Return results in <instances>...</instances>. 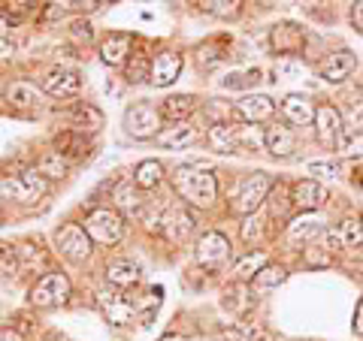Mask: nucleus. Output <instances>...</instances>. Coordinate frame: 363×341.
Segmentation results:
<instances>
[{
    "label": "nucleus",
    "mask_w": 363,
    "mask_h": 341,
    "mask_svg": "<svg viewBox=\"0 0 363 341\" xmlns=\"http://www.w3.org/2000/svg\"><path fill=\"white\" fill-rule=\"evenodd\" d=\"M43 91L52 97H76L82 91V76L76 70H67V67H55V70L45 73Z\"/></svg>",
    "instance_id": "13"
},
{
    "label": "nucleus",
    "mask_w": 363,
    "mask_h": 341,
    "mask_svg": "<svg viewBox=\"0 0 363 341\" xmlns=\"http://www.w3.org/2000/svg\"><path fill=\"white\" fill-rule=\"evenodd\" d=\"M269 190H272V175H267V173H252V175H245L240 185H236V190H233L230 209H233L236 214H245V218H248V214L257 212L260 202H267Z\"/></svg>",
    "instance_id": "3"
},
{
    "label": "nucleus",
    "mask_w": 363,
    "mask_h": 341,
    "mask_svg": "<svg viewBox=\"0 0 363 341\" xmlns=\"http://www.w3.org/2000/svg\"><path fill=\"white\" fill-rule=\"evenodd\" d=\"M272 73H276V79L297 76V73H300V64H294V61H279L276 67H272Z\"/></svg>",
    "instance_id": "48"
},
{
    "label": "nucleus",
    "mask_w": 363,
    "mask_h": 341,
    "mask_svg": "<svg viewBox=\"0 0 363 341\" xmlns=\"http://www.w3.org/2000/svg\"><path fill=\"white\" fill-rule=\"evenodd\" d=\"M55 242H58V251L73 260V263H85L91 257V236L85 233L82 224H67L55 233Z\"/></svg>",
    "instance_id": "9"
},
{
    "label": "nucleus",
    "mask_w": 363,
    "mask_h": 341,
    "mask_svg": "<svg viewBox=\"0 0 363 341\" xmlns=\"http://www.w3.org/2000/svg\"><path fill=\"white\" fill-rule=\"evenodd\" d=\"M85 233L97 245H116L124 233V218L116 209H94L85 218Z\"/></svg>",
    "instance_id": "5"
},
{
    "label": "nucleus",
    "mask_w": 363,
    "mask_h": 341,
    "mask_svg": "<svg viewBox=\"0 0 363 341\" xmlns=\"http://www.w3.org/2000/svg\"><path fill=\"white\" fill-rule=\"evenodd\" d=\"M70 37L79 40V42H91V40H94V28H91V21L79 18V21H73V25H70Z\"/></svg>",
    "instance_id": "46"
},
{
    "label": "nucleus",
    "mask_w": 363,
    "mask_h": 341,
    "mask_svg": "<svg viewBox=\"0 0 363 341\" xmlns=\"http://www.w3.org/2000/svg\"><path fill=\"white\" fill-rule=\"evenodd\" d=\"M149 230H157L164 238H169L173 245H179L197 230V221L185 206H169L155 224H149Z\"/></svg>",
    "instance_id": "7"
},
{
    "label": "nucleus",
    "mask_w": 363,
    "mask_h": 341,
    "mask_svg": "<svg viewBox=\"0 0 363 341\" xmlns=\"http://www.w3.org/2000/svg\"><path fill=\"white\" fill-rule=\"evenodd\" d=\"M342 115L333 109V106H318L315 109V133H318V142L324 145L327 151L339 149V139H342Z\"/></svg>",
    "instance_id": "11"
},
{
    "label": "nucleus",
    "mask_w": 363,
    "mask_h": 341,
    "mask_svg": "<svg viewBox=\"0 0 363 341\" xmlns=\"http://www.w3.org/2000/svg\"><path fill=\"white\" fill-rule=\"evenodd\" d=\"M100 58H104L106 67H124L130 61V37L128 33H112L100 45Z\"/></svg>",
    "instance_id": "24"
},
{
    "label": "nucleus",
    "mask_w": 363,
    "mask_h": 341,
    "mask_svg": "<svg viewBox=\"0 0 363 341\" xmlns=\"http://www.w3.org/2000/svg\"><path fill=\"white\" fill-rule=\"evenodd\" d=\"M161 109L152 103H133L128 112H124V130H128L133 139H152L164 130L161 124Z\"/></svg>",
    "instance_id": "6"
},
{
    "label": "nucleus",
    "mask_w": 363,
    "mask_h": 341,
    "mask_svg": "<svg viewBox=\"0 0 363 341\" xmlns=\"http://www.w3.org/2000/svg\"><path fill=\"white\" fill-rule=\"evenodd\" d=\"M269 206H272V214H276V218H285V212H288V202H291V197L285 193V185H272V190H269Z\"/></svg>",
    "instance_id": "41"
},
{
    "label": "nucleus",
    "mask_w": 363,
    "mask_h": 341,
    "mask_svg": "<svg viewBox=\"0 0 363 341\" xmlns=\"http://www.w3.org/2000/svg\"><path fill=\"white\" fill-rule=\"evenodd\" d=\"M67 118H70L76 124V130L79 133H97L100 127H104V115H100V109L97 106H91V103H76L67 109Z\"/></svg>",
    "instance_id": "26"
},
{
    "label": "nucleus",
    "mask_w": 363,
    "mask_h": 341,
    "mask_svg": "<svg viewBox=\"0 0 363 341\" xmlns=\"http://www.w3.org/2000/svg\"><path fill=\"white\" fill-rule=\"evenodd\" d=\"M173 187L185 202L197 209H209L218 200V181L209 169H203L197 163H182L173 169Z\"/></svg>",
    "instance_id": "1"
},
{
    "label": "nucleus",
    "mask_w": 363,
    "mask_h": 341,
    "mask_svg": "<svg viewBox=\"0 0 363 341\" xmlns=\"http://www.w3.org/2000/svg\"><path fill=\"white\" fill-rule=\"evenodd\" d=\"M236 130H240V127H233L230 121L212 124V127L206 130L209 149L218 151V154H233V151H240V142H236Z\"/></svg>",
    "instance_id": "23"
},
{
    "label": "nucleus",
    "mask_w": 363,
    "mask_h": 341,
    "mask_svg": "<svg viewBox=\"0 0 363 341\" xmlns=\"http://www.w3.org/2000/svg\"><path fill=\"white\" fill-rule=\"evenodd\" d=\"M203 13L209 16H218V18H236L240 16V0H206V4H197Z\"/></svg>",
    "instance_id": "38"
},
{
    "label": "nucleus",
    "mask_w": 363,
    "mask_h": 341,
    "mask_svg": "<svg viewBox=\"0 0 363 341\" xmlns=\"http://www.w3.org/2000/svg\"><path fill=\"white\" fill-rule=\"evenodd\" d=\"M197 139H200V130L188 121H176L157 133V145H161V149H188V145H194Z\"/></svg>",
    "instance_id": "20"
},
{
    "label": "nucleus",
    "mask_w": 363,
    "mask_h": 341,
    "mask_svg": "<svg viewBox=\"0 0 363 341\" xmlns=\"http://www.w3.org/2000/svg\"><path fill=\"white\" fill-rule=\"evenodd\" d=\"M182 54L179 52H173V49H164V52H157L155 58H152V85H157V88H167V85H173L176 79H179V73H182Z\"/></svg>",
    "instance_id": "14"
},
{
    "label": "nucleus",
    "mask_w": 363,
    "mask_h": 341,
    "mask_svg": "<svg viewBox=\"0 0 363 341\" xmlns=\"http://www.w3.org/2000/svg\"><path fill=\"white\" fill-rule=\"evenodd\" d=\"M161 178H164V166L157 163V161H143L140 166L133 169V185L140 187V190H152L161 185Z\"/></svg>",
    "instance_id": "31"
},
{
    "label": "nucleus",
    "mask_w": 363,
    "mask_h": 341,
    "mask_svg": "<svg viewBox=\"0 0 363 341\" xmlns=\"http://www.w3.org/2000/svg\"><path fill=\"white\" fill-rule=\"evenodd\" d=\"M106 281L116 290H128L143 281V269H140V263H133V260H116V263L106 266Z\"/></svg>",
    "instance_id": "21"
},
{
    "label": "nucleus",
    "mask_w": 363,
    "mask_h": 341,
    "mask_svg": "<svg viewBox=\"0 0 363 341\" xmlns=\"http://www.w3.org/2000/svg\"><path fill=\"white\" fill-rule=\"evenodd\" d=\"M6 100H9V106H16V109H37L40 88L28 82V79H16V82H9V88H6Z\"/></svg>",
    "instance_id": "25"
},
{
    "label": "nucleus",
    "mask_w": 363,
    "mask_h": 341,
    "mask_svg": "<svg viewBox=\"0 0 363 341\" xmlns=\"http://www.w3.org/2000/svg\"><path fill=\"white\" fill-rule=\"evenodd\" d=\"M357 67V58H354V52H348V49H339L333 54H327V58L321 61V67H318V73H321L324 82H345V79L351 76V70Z\"/></svg>",
    "instance_id": "16"
},
{
    "label": "nucleus",
    "mask_w": 363,
    "mask_h": 341,
    "mask_svg": "<svg viewBox=\"0 0 363 341\" xmlns=\"http://www.w3.org/2000/svg\"><path fill=\"white\" fill-rule=\"evenodd\" d=\"M360 94H363V85H360Z\"/></svg>",
    "instance_id": "54"
},
{
    "label": "nucleus",
    "mask_w": 363,
    "mask_h": 341,
    "mask_svg": "<svg viewBox=\"0 0 363 341\" xmlns=\"http://www.w3.org/2000/svg\"><path fill=\"white\" fill-rule=\"evenodd\" d=\"M16 54V40H9V37H0V64L9 61Z\"/></svg>",
    "instance_id": "49"
},
{
    "label": "nucleus",
    "mask_w": 363,
    "mask_h": 341,
    "mask_svg": "<svg viewBox=\"0 0 363 341\" xmlns=\"http://www.w3.org/2000/svg\"><path fill=\"white\" fill-rule=\"evenodd\" d=\"M0 341H25V335H21L18 329L6 326V329H0Z\"/></svg>",
    "instance_id": "52"
},
{
    "label": "nucleus",
    "mask_w": 363,
    "mask_h": 341,
    "mask_svg": "<svg viewBox=\"0 0 363 341\" xmlns=\"http://www.w3.org/2000/svg\"><path fill=\"white\" fill-rule=\"evenodd\" d=\"M215 45H218V40L215 42H209V45H200V64L203 67H215L218 61H224L227 58V45H221V49H215Z\"/></svg>",
    "instance_id": "42"
},
{
    "label": "nucleus",
    "mask_w": 363,
    "mask_h": 341,
    "mask_svg": "<svg viewBox=\"0 0 363 341\" xmlns=\"http://www.w3.org/2000/svg\"><path fill=\"white\" fill-rule=\"evenodd\" d=\"M124 76H128V82H130V85L145 82V79L152 76V58H149L145 52L130 54V61L124 64Z\"/></svg>",
    "instance_id": "32"
},
{
    "label": "nucleus",
    "mask_w": 363,
    "mask_h": 341,
    "mask_svg": "<svg viewBox=\"0 0 363 341\" xmlns=\"http://www.w3.org/2000/svg\"><path fill=\"white\" fill-rule=\"evenodd\" d=\"M218 341H260V329L255 323H233L221 329Z\"/></svg>",
    "instance_id": "36"
},
{
    "label": "nucleus",
    "mask_w": 363,
    "mask_h": 341,
    "mask_svg": "<svg viewBox=\"0 0 363 341\" xmlns=\"http://www.w3.org/2000/svg\"><path fill=\"white\" fill-rule=\"evenodd\" d=\"M330 263V254H327V248H318V245H312V248H306V266H327Z\"/></svg>",
    "instance_id": "45"
},
{
    "label": "nucleus",
    "mask_w": 363,
    "mask_h": 341,
    "mask_svg": "<svg viewBox=\"0 0 363 341\" xmlns=\"http://www.w3.org/2000/svg\"><path fill=\"white\" fill-rule=\"evenodd\" d=\"M267 266V257L264 254H245L242 260H240V263H236L233 266V275H236V281H255V275H257V272L260 269H264Z\"/></svg>",
    "instance_id": "34"
},
{
    "label": "nucleus",
    "mask_w": 363,
    "mask_h": 341,
    "mask_svg": "<svg viewBox=\"0 0 363 341\" xmlns=\"http://www.w3.org/2000/svg\"><path fill=\"white\" fill-rule=\"evenodd\" d=\"M306 173L318 175V178H333V175H339V163L336 161H309L306 163Z\"/></svg>",
    "instance_id": "43"
},
{
    "label": "nucleus",
    "mask_w": 363,
    "mask_h": 341,
    "mask_svg": "<svg viewBox=\"0 0 363 341\" xmlns=\"http://www.w3.org/2000/svg\"><path fill=\"white\" fill-rule=\"evenodd\" d=\"M281 115H285L291 124H309V121H315V106H312L309 97L288 94L281 100Z\"/></svg>",
    "instance_id": "27"
},
{
    "label": "nucleus",
    "mask_w": 363,
    "mask_h": 341,
    "mask_svg": "<svg viewBox=\"0 0 363 341\" xmlns=\"http://www.w3.org/2000/svg\"><path fill=\"white\" fill-rule=\"evenodd\" d=\"M257 82H260V70H245V73H230L221 85L227 91H240V88H255Z\"/></svg>",
    "instance_id": "40"
},
{
    "label": "nucleus",
    "mask_w": 363,
    "mask_h": 341,
    "mask_svg": "<svg viewBox=\"0 0 363 341\" xmlns=\"http://www.w3.org/2000/svg\"><path fill=\"white\" fill-rule=\"evenodd\" d=\"M339 151L345 157H360L363 154V127L351 124V130H342V139H339Z\"/></svg>",
    "instance_id": "37"
},
{
    "label": "nucleus",
    "mask_w": 363,
    "mask_h": 341,
    "mask_svg": "<svg viewBox=\"0 0 363 341\" xmlns=\"http://www.w3.org/2000/svg\"><path fill=\"white\" fill-rule=\"evenodd\" d=\"M233 109H236V118H240V121H245V124H260V121H269V118H272V112H276V103H272L267 94H245Z\"/></svg>",
    "instance_id": "18"
},
{
    "label": "nucleus",
    "mask_w": 363,
    "mask_h": 341,
    "mask_svg": "<svg viewBox=\"0 0 363 341\" xmlns=\"http://www.w3.org/2000/svg\"><path fill=\"white\" fill-rule=\"evenodd\" d=\"M351 329H354V335H363V299L357 302V308H354V323H351Z\"/></svg>",
    "instance_id": "51"
},
{
    "label": "nucleus",
    "mask_w": 363,
    "mask_h": 341,
    "mask_svg": "<svg viewBox=\"0 0 363 341\" xmlns=\"http://www.w3.org/2000/svg\"><path fill=\"white\" fill-rule=\"evenodd\" d=\"M324 202H327V190H324V185H318L315 178H303L291 187V206L294 209L315 212V209H321Z\"/></svg>",
    "instance_id": "15"
},
{
    "label": "nucleus",
    "mask_w": 363,
    "mask_h": 341,
    "mask_svg": "<svg viewBox=\"0 0 363 341\" xmlns=\"http://www.w3.org/2000/svg\"><path fill=\"white\" fill-rule=\"evenodd\" d=\"M161 341H185V338H179V335H164Z\"/></svg>",
    "instance_id": "53"
},
{
    "label": "nucleus",
    "mask_w": 363,
    "mask_h": 341,
    "mask_svg": "<svg viewBox=\"0 0 363 341\" xmlns=\"http://www.w3.org/2000/svg\"><path fill=\"white\" fill-rule=\"evenodd\" d=\"M194 109H197V97H194V94H173V97L164 100L161 115L176 124V121H185Z\"/></svg>",
    "instance_id": "29"
},
{
    "label": "nucleus",
    "mask_w": 363,
    "mask_h": 341,
    "mask_svg": "<svg viewBox=\"0 0 363 341\" xmlns=\"http://www.w3.org/2000/svg\"><path fill=\"white\" fill-rule=\"evenodd\" d=\"M240 296H245V290H242V284L240 287H233V290H227V299H224V308H230V311H236V314H242L248 305H252V299H240Z\"/></svg>",
    "instance_id": "44"
},
{
    "label": "nucleus",
    "mask_w": 363,
    "mask_h": 341,
    "mask_svg": "<svg viewBox=\"0 0 363 341\" xmlns=\"http://www.w3.org/2000/svg\"><path fill=\"white\" fill-rule=\"evenodd\" d=\"M97 305H100V311H104V317L112 326H130V323L140 320V302L124 296V293H118V290H100Z\"/></svg>",
    "instance_id": "4"
},
{
    "label": "nucleus",
    "mask_w": 363,
    "mask_h": 341,
    "mask_svg": "<svg viewBox=\"0 0 363 341\" xmlns=\"http://www.w3.org/2000/svg\"><path fill=\"white\" fill-rule=\"evenodd\" d=\"M351 25H354V30L363 33V0H357V4H351Z\"/></svg>",
    "instance_id": "50"
},
{
    "label": "nucleus",
    "mask_w": 363,
    "mask_h": 341,
    "mask_svg": "<svg viewBox=\"0 0 363 341\" xmlns=\"http://www.w3.org/2000/svg\"><path fill=\"white\" fill-rule=\"evenodd\" d=\"M37 169H40L43 178H64L67 173H70V161H67V157H61V154H55V151H49V154H45L43 161L37 163Z\"/></svg>",
    "instance_id": "33"
},
{
    "label": "nucleus",
    "mask_w": 363,
    "mask_h": 341,
    "mask_svg": "<svg viewBox=\"0 0 363 341\" xmlns=\"http://www.w3.org/2000/svg\"><path fill=\"white\" fill-rule=\"evenodd\" d=\"M269 45L276 54H285V58H294V54L303 52L306 45V30L300 25H294V21H281L269 30Z\"/></svg>",
    "instance_id": "12"
},
{
    "label": "nucleus",
    "mask_w": 363,
    "mask_h": 341,
    "mask_svg": "<svg viewBox=\"0 0 363 341\" xmlns=\"http://www.w3.org/2000/svg\"><path fill=\"white\" fill-rule=\"evenodd\" d=\"M52 149H55V154H61L73 163V161H85L91 154V142L85 139V133H79V130H61L52 139Z\"/></svg>",
    "instance_id": "19"
},
{
    "label": "nucleus",
    "mask_w": 363,
    "mask_h": 341,
    "mask_svg": "<svg viewBox=\"0 0 363 341\" xmlns=\"http://www.w3.org/2000/svg\"><path fill=\"white\" fill-rule=\"evenodd\" d=\"M288 278V272L281 269V266H272V263H267L264 269L255 275V290H260V293H267V290H272V287H279L281 281Z\"/></svg>",
    "instance_id": "35"
},
{
    "label": "nucleus",
    "mask_w": 363,
    "mask_h": 341,
    "mask_svg": "<svg viewBox=\"0 0 363 341\" xmlns=\"http://www.w3.org/2000/svg\"><path fill=\"white\" fill-rule=\"evenodd\" d=\"M67 299H70V281H67L64 272H49L30 290V302L37 308H58Z\"/></svg>",
    "instance_id": "8"
},
{
    "label": "nucleus",
    "mask_w": 363,
    "mask_h": 341,
    "mask_svg": "<svg viewBox=\"0 0 363 341\" xmlns=\"http://www.w3.org/2000/svg\"><path fill=\"white\" fill-rule=\"evenodd\" d=\"M264 145H267V151L272 157H291L294 151H297V136H294L291 127H281V124H276V127L264 130Z\"/></svg>",
    "instance_id": "22"
},
{
    "label": "nucleus",
    "mask_w": 363,
    "mask_h": 341,
    "mask_svg": "<svg viewBox=\"0 0 363 341\" xmlns=\"http://www.w3.org/2000/svg\"><path fill=\"white\" fill-rule=\"evenodd\" d=\"M49 190V178L40 175V169H25L18 175H6L0 178V197L21 202V206H30V202H40Z\"/></svg>",
    "instance_id": "2"
},
{
    "label": "nucleus",
    "mask_w": 363,
    "mask_h": 341,
    "mask_svg": "<svg viewBox=\"0 0 363 341\" xmlns=\"http://www.w3.org/2000/svg\"><path fill=\"white\" fill-rule=\"evenodd\" d=\"M116 206L124 212V214H140L143 212V197H140V187L133 185V181H121L116 187Z\"/></svg>",
    "instance_id": "30"
},
{
    "label": "nucleus",
    "mask_w": 363,
    "mask_h": 341,
    "mask_svg": "<svg viewBox=\"0 0 363 341\" xmlns=\"http://www.w3.org/2000/svg\"><path fill=\"white\" fill-rule=\"evenodd\" d=\"M194 257L203 269H221L227 260H230V242H227V236L221 233H206L200 236V242L194 248Z\"/></svg>",
    "instance_id": "10"
},
{
    "label": "nucleus",
    "mask_w": 363,
    "mask_h": 341,
    "mask_svg": "<svg viewBox=\"0 0 363 341\" xmlns=\"http://www.w3.org/2000/svg\"><path fill=\"white\" fill-rule=\"evenodd\" d=\"M255 238H260V218L257 214H248L242 221V242H255Z\"/></svg>",
    "instance_id": "47"
},
{
    "label": "nucleus",
    "mask_w": 363,
    "mask_h": 341,
    "mask_svg": "<svg viewBox=\"0 0 363 341\" xmlns=\"http://www.w3.org/2000/svg\"><path fill=\"white\" fill-rule=\"evenodd\" d=\"M363 242V224L357 218H345L339 221L333 230H327V248L330 251H348Z\"/></svg>",
    "instance_id": "17"
},
{
    "label": "nucleus",
    "mask_w": 363,
    "mask_h": 341,
    "mask_svg": "<svg viewBox=\"0 0 363 341\" xmlns=\"http://www.w3.org/2000/svg\"><path fill=\"white\" fill-rule=\"evenodd\" d=\"M0 275L4 278L18 275V251L9 242H0Z\"/></svg>",
    "instance_id": "39"
},
{
    "label": "nucleus",
    "mask_w": 363,
    "mask_h": 341,
    "mask_svg": "<svg viewBox=\"0 0 363 341\" xmlns=\"http://www.w3.org/2000/svg\"><path fill=\"white\" fill-rule=\"evenodd\" d=\"M324 233V221L315 218V214H306V218H297L288 224V242L291 245H300V242H312Z\"/></svg>",
    "instance_id": "28"
}]
</instances>
